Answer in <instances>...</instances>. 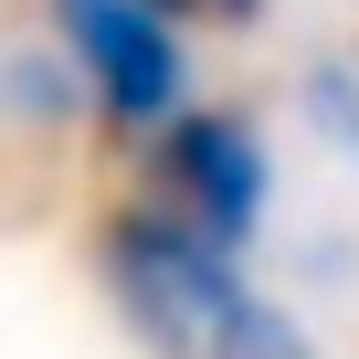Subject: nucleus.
Wrapping results in <instances>:
<instances>
[{"instance_id":"f257e3e1","label":"nucleus","mask_w":359,"mask_h":359,"mask_svg":"<svg viewBox=\"0 0 359 359\" xmlns=\"http://www.w3.org/2000/svg\"><path fill=\"white\" fill-rule=\"evenodd\" d=\"M95 264H106L116 317L158 359H317L306 327L264 285H243L233 243L191 233L180 212H116L106 243H95Z\"/></svg>"},{"instance_id":"f03ea898","label":"nucleus","mask_w":359,"mask_h":359,"mask_svg":"<svg viewBox=\"0 0 359 359\" xmlns=\"http://www.w3.org/2000/svg\"><path fill=\"white\" fill-rule=\"evenodd\" d=\"M64 22V53L85 64L95 106L116 127H169L180 95H191V64H180V32L158 0H53Z\"/></svg>"},{"instance_id":"7ed1b4c3","label":"nucleus","mask_w":359,"mask_h":359,"mask_svg":"<svg viewBox=\"0 0 359 359\" xmlns=\"http://www.w3.org/2000/svg\"><path fill=\"white\" fill-rule=\"evenodd\" d=\"M264 191H275V169H264V137L222 106H191V116H169L158 127V212H180L191 233L212 243H254L264 222Z\"/></svg>"},{"instance_id":"20e7f679","label":"nucleus","mask_w":359,"mask_h":359,"mask_svg":"<svg viewBox=\"0 0 359 359\" xmlns=\"http://www.w3.org/2000/svg\"><path fill=\"white\" fill-rule=\"evenodd\" d=\"M201 11H222V22H254V11H264V0H201Z\"/></svg>"}]
</instances>
